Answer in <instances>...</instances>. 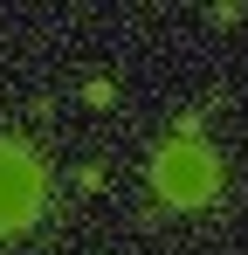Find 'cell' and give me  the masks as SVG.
Instances as JSON below:
<instances>
[{
	"label": "cell",
	"instance_id": "7a4b0ae2",
	"mask_svg": "<svg viewBox=\"0 0 248 255\" xmlns=\"http://www.w3.org/2000/svg\"><path fill=\"white\" fill-rule=\"evenodd\" d=\"M41 193H48V166L28 138H0V235L35 228Z\"/></svg>",
	"mask_w": 248,
	"mask_h": 255
},
{
	"label": "cell",
	"instance_id": "3957f363",
	"mask_svg": "<svg viewBox=\"0 0 248 255\" xmlns=\"http://www.w3.org/2000/svg\"><path fill=\"white\" fill-rule=\"evenodd\" d=\"M83 104H90V111H111V104H118V83H111V76H90V83H83Z\"/></svg>",
	"mask_w": 248,
	"mask_h": 255
},
{
	"label": "cell",
	"instance_id": "6da1fadb",
	"mask_svg": "<svg viewBox=\"0 0 248 255\" xmlns=\"http://www.w3.org/2000/svg\"><path fill=\"white\" fill-rule=\"evenodd\" d=\"M152 193L165 207H207L221 193V152L207 138H165L152 152Z\"/></svg>",
	"mask_w": 248,
	"mask_h": 255
}]
</instances>
